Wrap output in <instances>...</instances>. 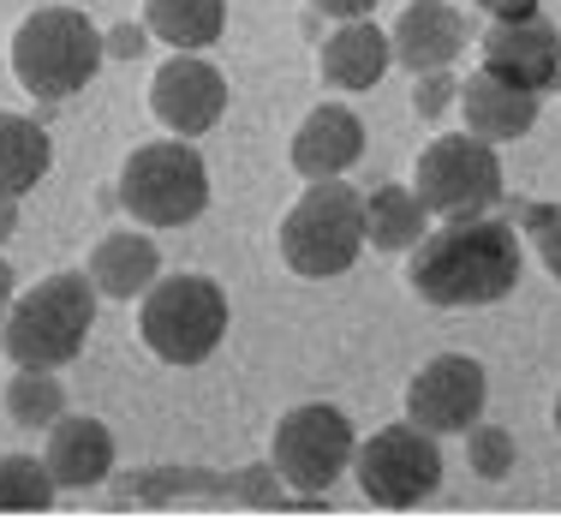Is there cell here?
<instances>
[{
  "label": "cell",
  "instance_id": "obj_1",
  "mask_svg": "<svg viewBox=\"0 0 561 532\" xmlns=\"http://www.w3.org/2000/svg\"><path fill=\"white\" fill-rule=\"evenodd\" d=\"M526 275L519 234L496 216H448L412 246L407 282L424 305L443 312H472V305H502Z\"/></svg>",
  "mask_w": 561,
  "mask_h": 532
},
{
  "label": "cell",
  "instance_id": "obj_2",
  "mask_svg": "<svg viewBox=\"0 0 561 532\" xmlns=\"http://www.w3.org/2000/svg\"><path fill=\"white\" fill-rule=\"evenodd\" d=\"M96 287H90L84 270H60L48 282L24 287L19 299L0 317V348H7L12 365H43L60 371L84 353V336L96 329Z\"/></svg>",
  "mask_w": 561,
  "mask_h": 532
},
{
  "label": "cell",
  "instance_id": "obj_3",
  "mask_svg": "<svg viewBox=\"0 0 561 532\" xmlns=\"http://www.w3.org/2000/svg\"><path fill=\"white\" fill-rule=\"evenodd\" d=\"M108 48L90 12L78 7H36L31 19L12 31V78L43 102H66L102 72Z\"/></svg>",
  "mask_w": 561,
  "mask_h": 532
},
{
  "label": "cell",
  "instance_id": "obj_4",
  "mask_svg": "<svg viewBox=\"0 0 561 532\" xmlns=\"http://www.w3.org/2000/svg\"><path fill=\"white\" fill-rule=\"evenodd\" d=\"M365 258V192L346 180H311V192L280 216V263L305 282L346 275Z\"/></svg>",
  "mask_w": 561,
  "mask_h": 532
},
{
  "label": "cell",
  "instance_id": "obj_5",
  "mask_svg": "<svg viewBox=\"0 0 561 532\" xmlns=\"http://www.w3.org/2000/svg\"><path fill=\"white\" fill-rule=\"evenodd\" d=\"M138 336L162 365H204L227 336V294L209 275H156L138 299Z\"/></svg>",
  "mask_w": 561,
  "mask_h": 532
},
{
  "label": "cell",
  "instance_id": "obj_6",
  "mask_svg": "<svg viewBox=\"0 0 561 532\" xmlns=\"http://www.w3.org/2000/svg\"><path fill=\"white\" fill-rule=\"evenodd\" d=\"M119 204L138 228H185L209 210V168L192 138L138 144L119 168Z\"/></svg>",
  "mask_w": 561,
  "mask_h": 532
},
{
  "label": "cell",
  "instance_id": "obj_7",
  "mask_svg": "<svg viewBox=\"0 0 561 532\" xmlns=\"http://www.w3.org/2000/svg\"><path fill=\"white\" fill-rule=\"evenodd\" d=\"M353 478L377 509H419L443 485V443L412 419L382 425L353 449Z\"/></svg>",
  "mask_w": 561,
  "mask_h": 532
},
{
  "label": "cell",
  "instance_id": "obj_8",
  "mask_svg": "<svg viewBox=\"0 0 561 532\" xmlns=\"http://www.w3.org/2000/svg\"><path fill=\"white\" fill-rule=\"evenodd\" d=\"M353 449H358L353 419L329 401H305L293 414H280L275 437H270V461H275L280 485L299 490V497H323L353 467Z\"/></svg>",
  "mask_w": 561,
  "mask_h": 532
},
{
  "label": "cell",
  "instance_id": "obj_9",
  "mask_svg": "<svg viewBox=\"0 0 561 532\" xmlns=\"http://www.w3.org/2000/svg\"><path fill=\"white\" fill-rule=\"evenodd\" d=\"M412 192L424 197L431 216H484L502 197V156L478 132H448V138L424 144L419 168H412Z\"/></svg>",
  "mask_w": 561,
  "mask_h": 532
},
{
  "label": "cell",
  "instance_id": "obj_10",
  "mask_svg": "<svg viewBox=\"0 0 561 532\" xmlns=\"http://www.w3.org/2000/svg\"><path fill=\"white\" fill-rule=\"evenodd\" d=\"M484 401H490V383H484V365L466 353H443L407 383V419L424 425L431 437H466L478 419H484Z\"/></svg>",
  "mask_w": 561,
  "mask_h": 532
},
{
  "label": "cell",
  "instance_id": "obj_11",
  "mask_svg": "<svg viewBox=\"0 0 561 532\" xmlns=\"http://www.w3.org/2000/svg\"><path fill=\"white\" fill-rule=\"evenodd\" d=\"M484 72L507 78V84L531 90V97H543V90L561 84V31L543 12H519V19H490L484 31Z\"/></svg>",
  "mask_w": 561,
  "mask_h": 532
},
{
  "label": "cell",
  "instance_id": "obj_12",
  "mask_svg": "<svg viewBox=\"0 0 561 532\" xmlns=\"http://www.w3.org/2000/svg\"><path fill=\"white\" fill-rule=\"evenodd\" d=\"M150 109L173 138H204L227 114V78L204 55H173L150 78Z\"/></svg>",
  "mask_w": 561,
  "mask_h": 532
},
{
  "label": "cell",
  "instance_id": "obj_13",
  "mask_svg": "<svg viewBox=\"0 0 561 532\" xmlns=\"http://www.w3.org/2000/svg\"><path fill=\"white\" fill-rule=\"evenodd\" d=\"M389 43H394V66H407L412 78L419 72H448V66L466 55V19L448 7V0H412V7L394 19Z\"/></svg>",
  "mask_w": 561,
  "mask_h": 532
},
{
  "label": "cell",
  "instance_id": "obj_14",
  "mask_svg": "<svg viewBox=\"0 0 561 532\" xmlns=\"http://www.w3.org/2000/svg\"><path fill=\"white\" fill-rule=\"evenodd\" d=\"M358 156H365V120L346 102L311 109L299 120V132H293V174L305 180H341Z\"/></svg>",
  "mask_w": 561,
  "mask_h": 532
},
{
  "label": "cell",
  "instance_id": "obj_15",
  "mask_svg": "<svg viewBox=\"0 0 561 532\" xmlns=\"http://www.w3.org/2000/svg\"><path fill=\"white\" fill-rule=\"evenodd\" d=\"M48 478L66 490H90L114 473V431L90 414H60L48 425V443H43Z\"/></svg>",
  "mask_w": 561,
  "mask_h": 532
},
{
  "label": "cell",
  "instance_id": "obj_16",
  "mask_svg": "<svg viewBox=\"0 0 561 532\" xmlns=\"http://www.w3.org/2000/svg\"><path fill=\"white\" fill-rule=\"evenodd\" d=\"M460 114H466V132H478L490 144H507V138H526L538 126V97L478 66L460 84Z\"/></svg>",
  "mask_w": 561,
  "mask_h": 532
},
{
  "label": "cell",
  "instance_id": "obj_17",
  "mask_svg": "<svg viewBox=\"0 0 561 532\" xmlns=\"http://www.w3.org/2000/svg\"><path fill=\"white\" fill-rule=\"evenodd\" d=\"M389 66H394V43L370 19H346L323 43V55H317V72H323L329 90H370V84H382Z\"/></svg>",
  "mask_w": 561,
  "mask_h": 532
},
{
  "label": "cell",
  "instance_id": "obj_18",
  "mask_svg": "<svg viewBox=\"0 0 561 532\" xmlns=\"http://www.w3.org/2000/svg\"><path fill=\"white\" fill-rule=\"evenodd\" d=\"M84 275L102 299H144V287L162 275V251L144 234H102L90 263H84Z\"/></svg>",
  "mask_w": 561,
  "mask_h": 532
},
{
  "label": "cell",
  "instance_id": "obj_19",
  "mask_svg": "<svg viewBox=\"0 0 561 532\" xmlns=\"http://www.w3.org/2000/svg\"><path fill=\"white\" fill-rule=\"evenodd\" d=\"M144 31L180 55L216 48L227 31V0H144Z\"/></svg>",
  "mask_w": 561,
  "mask_h": 532
},
{
  "label": "cell",
  "instance_id": "obj_20",
  "mask_svg": "<svg viewBox=\"0 0 561 532\" xmlns=\"http://www.w3.org/2000/svg\"><path fill=\"white\" fill-rule=\"evenodd\" d=\"M55 168V144L31 114H0V197H24Z\"/></svg>",
  "mask_w": 561,
  "mask_h": 532
},
{
  "label": "cell",
  "instance_id": "obj_21",
  "mask_svg": "<svg viewBox=\"0 0 561 532\" xmlns=\"http://www.w3.org/2000/svg\"><path fill=\"white\" fill-rule=\"evenodd\" d=\"M424 197L412 192V185H377V192H365V246L377 251H412L424 234Z\"/></svg>",
  "mask_w": 561,
  "mask_h": 532
},
{
  "label": "cell",
  "instance_id": "obj_22",
  "mask_svg": "<svg viewBox=\"0 0 561 532\" xmlns=\"http://www.w3.org/2000/svg\"><path fill=\"white\" fill-rule=\"evenodd\" d=\"M7 414H12V425H24V431H48V425L66 414V383L43 365H19L7 383Z\"/></svg>",
  "mask_w": 561,
  "mask_h": 532
},
{
  "label": "cell",
  "instance_id": "obj_23",
  "mask_svg": "<svg viewBox=\"0 0 561 532\" xmlns=\"http://www.w3.org/2000/svg\"><path fill=\"white\" fill-rule=\"evenodd\" d=\"M55 490L43 455H0V514H48Z\"/></svg>",
  "mask_w": 561,
  "mask_h": 532
},
{
  "label": "cell",
  "instance_id": "obj_24",
  "mask_svg": "<svg viewBox=\"0 0 561 532\" xmlns=\"http://www.w3.org/2000/svg\"><path fill=\"white\" fill-rule=\"evenodd\" d=\"M466 461H472V478H490V485L507 478L519 461L514 431H502V425H472V431H466Z\"/></svg>",
  "mask_w": 561,
  "mask_h": 532
},
{
  "label": "cell",
  "instance_id": "obj_25",
  "mask_svg": "<svg viewBox=\"0 0 561 532\" xmlns=\"http://www.w3.org/2000/svg\"><path fill=\"white\" fill-rule=\"evenodd\" d=\"M526 234H531V246H538L543 270L561 282V204H531L526 210Z\"/></svg>",
  "mask_w": 561,
  "mask_h": 532
},
{
  "label": "cell",
  "instance_id": "obj_26",
  "mask_svg": "<svg viewBox=\"0 0 561 532\" xmlns=\"http://www.w3.org/2000/svg\"><path fill=\"white\" fill-rule=\"evenodd\" d=\"M227 497H233V502H251V509H275V502H287V485H280V473H275V461H270V467L233 473Z\"/></svg>",
  "mask_w": 561,
  "mask_h": 532
},
{
  "label": "cell",
  "instance_id": "obj_27",
  "mask_svg": "<svg viewBox=\"0 0 561 532\" xmlns=\"http://www.w3.org/2000/svg\"><path fill=\"white\" fill-rule=\"evenodd\" d=\"M448 102H460L454 78L448 72H419V84H412V114H419V120H443Z\"/></svg>",
  "mask_w": 561,
  "mask_h": 532
},
{
  "label": "cell",
  "instance_id": "obj_28",
  "mask_svg": "<svg viewBox=\"0 0 561 532\" xmlns=\"http://www.w3.org/2000/svg\"><path fill=\"white\" fill-rule=\"evenodd\" d=\"M144 43H150V31H144V24H114V31H102V48H108L114 60H138Z\"/></svg>",
  "mask_w": 561,
  "mask_h": 532
},
{
  "label": "cell",
  "instance_id": "obj_29",
  "mask_svg": "<svg viewBox=\"0 0 561 532\" xmlns=\"http://www.w3.org/2000/svg\"><path fill=\"white\" fill-rule=\"evenodd\" d=\"M317 12H329V19H370V12H377V0H311Z\"/></svg>",
  "mask_w": 561,
  "mask_h": 532
},
{
  "label": "cell",
  "instance_id": "obj_30",
  "mask_svg": "<svg viewBox=\"0 0 561 532\" xmlns=\"http://www.w3.org/2000/svg\"><path fill=\"white\" fill-rule=\"evenodd\" d=\"M472 7L490 19H519V12H538V0H472Z\"/></svg>",
  "mask_w": 561,
  "mask_h": 532
},
{
  "label": "cell",
  "instance_id": "obj_31",
  "mask_svg": "<svg viewBox=\"0 0 561 532\" xmlns=\"http://www.w3.org/2000/svg\"><path fill=\"white\" fill-rule=\"evenodd\" d=\"M19 299V275H12V263L0 258V317H7V305Z\"/></svg>",
  "mask_w": 561,
  "mask_h": 532
},
{
  "label": "cell",
  "instance_id": "obj_32",
  "mask_svg": "<svg viewBox=\"0 0 561 532\" xmlns=\"http://www.w3.org/2000/svg\"><path fill=\"white\" fill-rule=\"evenodd\" d=\"M12 228H19V197H0V246L12 239Z\"/></svg>",
  "mask_w": 561,
  "mask_h": 532
},
{
  "label": "cell",
  "instance_id": "obj_33",
  "mask_svg": "<svg viewBox=\"0 0 561 532\" xmlns=\"http://www.w3.org/2000/svg\"><path fill=\"white\" fill-rule=\"evenodd\" d=\"M556 431H561V395H556Z\"/></svg>",
  "mask_w": 561,
  "mask_h": 532
}]
</instances>
